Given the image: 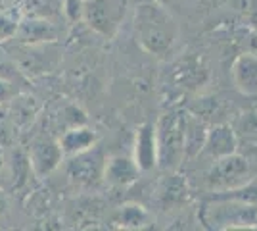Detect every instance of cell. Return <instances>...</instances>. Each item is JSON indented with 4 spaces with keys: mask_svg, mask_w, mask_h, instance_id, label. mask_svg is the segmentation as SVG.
<instances>
[{
    "mask_svg": "<svg viewBox=\"0 0 257 231\" xmlns=\"http://www.w3.org/2000/svg\"><path fill=\"white\" fill-rule=\"evenodd\" d=\"M133 31L137 44L152 56H167L179 43L181 27L171 10L158 0H144L135 8Z\"/></svg>",
    "mask_w": 257,
    "mask_h": 231,
    "instance_id": "obj_1",
    "label": "cell"
},
{
    "mask_svg": "<svg viewBox=\"0 0 257 231\" xmlns=\"http://www.w3.org/2000/svg\"><path fill=\"white\" fill-rule=\"evenodd\" d=\"M202 223L209 229H251L257 227V204L225 193L204 204Z\"/></svg>",
    "mask_w": 257,
    "mask_h": 231,
    "instance_id": "obj_2",
    "label": "cell"
},
{
    "mask_svg": "<svg viewBox=\"0 0 257 231\" xmlns=\"http://www.w3.org/2000/svg\"><path fill=\"white\" fill-rule=\"evenodd\" d=\"M186 112L171 110L163 114L156 123L158 141V166L173 172L186 158V139H184Z\"/></svg>",
    "mask_w": 257,
    "mask_h": 231,
    "instance_id": "obj_3",
    "label": "cell"
},
{
    "mask_svg": "<svg viewBox=\"0 0 257 231\" xmlns=\"http://www.w3.org/2000/svg\"><path fill=\"white\" fill-rule=\"evenodd\" d=\"M0 44L8 50L25 77L46 75L60 66L58 43H22L18 39H10Z\"/></svg>",
    "mask_w": 257,
    "mask_h": 231,
    "instance_id": "obj_4",
    "label": "cell"
},
{
    "mask_svg": "<svg viewBox=\"0 0 257 231\" xmlns=\"http://www.w3.org/2000/svg\"><path fill=\"white\" fill-rule=\"evenodd\" d=\"M249 181H253L251 166L246 156H242L240 152H232L213 160L211 168L205 174L207 187L219 195L246 187Z\"/></svg>",
    "mask_w": 257,
    "mask_h": 231,
    "instance_id": "obj_5",
    "label": "cell"
},
{
    "mask_svg": "<svg viewBox=\"0 0 257 231\" xmlns=\"http://www.w3.org/2000/svg\"><path fill=\"white\" fill-rule=\"evenodd\" d=\"M128 0H83L81 22L104 39H113L127 16Z\"/></svg>",
    "mask_w": 257,
    "mask_h": 231,
    "instance_id": "obj_6",
    "label": "cell"
},
{
    "mask_svg": "<svg viewBox=\"0 0 257 231\" xmlns=\"http://www.w3.org/2000/svg\"><path fill=\"white\" fill-rule=\"evenodd\" d=\"M106 158L96 146L75 156H67V177L79 187H96L104 176Z\"/></svg>",
    "mask_w": 257,
    "mask_h": 231,
    "instance_id": "obj_7",
    "label": "cell"
},
{
    "mask_svg": "<svg viewBox=\"0 0 257 231\" xmlns=\"http://www.w3.org/2000/svg\"><path fill=\"white\" fill-rule=\"evenodd\" d=\"M27 158H29V164H31L35 177H41V179L56 172L60 168V164L65 160L58 139L50 137V135L37 137L29 146V150H27Z\"/></svg>",
    "mask_w": 257,
    "mask_h": 231,
    "instance_id": "obj_8",
    "label": "cell"
},
{
    "mask_svg": "<svg viewBox=\"0 0 257 231\" xmlns=\"http://www.w3.org/2000/svg\"><path fill=\"white\" fill-rule=\"evenodd\" d=\"M64 37V22L41 20V18H20L14 39L22 43H58Z\"/></svg>",
    "mask_w": 257,
    "mask_h": 231,
    "instance_id": "obj_9",
    "label": "cell"
},
{
    "mask_svg": "<svg viewBox=\"0 0 257 231\" xmlns=\"http://www.w3.org/2000/svg\"><path fill=\"white\" fill-rule=\"evenodd\" d=\"M140 172L142 170L135 162L133 156H128V154H113V156L106 158L102 181L109 187H128V185L139 181Z\"/></svg>",
    "mask_w": 257,
    "mask_h": 231,
    "instance_id": "obj_10",
    "label": "cell"
},
{
    "mask_svg": "<svg viewBox=\"0 0 257 231\" xmlns=\"http://www.w3.org/2000/svg\"><path fill=\"white\" fill-rule=\"evenodd\" d=\"M202 152L211 160L238 152V133L234 131V127L228 123H215L207 127Z\"/></svg>",
    "mask_w": 257,
    "mask_h": 231,
    "instance_id": "obj_11",
    "label": "cell"
},
{
    "mask_svg": "<svg viewBox=\"0 0 257 231\" xmlns=\"http://www.w3.org/2000/svg\"><path fill=\"white\" fill-rule=\"evenodd\" d=\"M133 158L142 172H148L158 166V141H156V125L144 123L137 129Z\"/></svg>",
    "mask_w": 257,
    "mask_h": 231,
    "instance_id": "obj_12",
    "label": "cell"
},
{
    "mask_svg": "<svg viewBox=\"0 0 257 231\" xmlns=\"http://www.w3.org/2000/svg\"><path fill=\"white\" fill-rule=\"evenodd\" d=\"M230 75L234 81V87L246 95V97H257V56L251 52L236 56L230 67Z\"/></svg>",
    "mask_w": 257,
    "mask_h": 231,
    "instance_id": "obj_13",
    "label": "cell"
},
{
    "mask_svg": "<svg viewBox=\"0 0 257 231\" xmlns=\"http://www.w3.org/2000/svg\"><path fill=\"white\" fill-rule=\"evenodd\" d=\"M58 143L62 146L64 156H75L79 152H85L88 148L96 146V133L90 129L86 123L73 125L69 129H64L58 137Z\"/></svg>",
    "mask_w": 257,
    "mask_h": 231,
    "instance_id": "obj_14",
    "label": "cell"
},
{
    "mask_svg": "<svg viewBox=\"0 0 257 231\" xmlns=\"http://www.w3.org/2000/svg\"><path fill=\"white\" fill-rule=\"evenodd\" d=\"M18 12L22 18H41L52 22H67L65 0H20Z\"/></svg>",
    "mask_w": 257,
    "mask_h": 231,
    "instance_id": "obj_15",
    "label": "cell"
},
{
    "mask_svg": "<svg viewBox=\"0 0 257 231\" xmlns=\"http://www.w3.org/2000/svg\"><path fill=\"white\" fill-rule=\"evenodd\" d=\"M152 221H154V216L150 214V210L135 202L119 206L117 212L113 214V223L121 229H144V227H150Z\"/></svg>",
    "mask_w": 257,
    "mask_h": 231,
    "instance_id": "obj_16",
    "label": "cell"
},
{
    "mask_svg": "<svg viewBox=\"0 0 257 231\" xmlns=\"http://www.w3.org/2000/svg\"><path fill=\"white\" fill-rule=\"evenodd\" d=\"M0 79L6 83H12V85H20L22 81L27 79L2 44H0Z\"/></svg>",
    "mask_w": 257,
    "mask_h": 231,
    "instance_id": "obj_17",
    "label": "cell"
},
{
    "mask_svg": "<svg viewBox=\"0 0 257 231\" xmlns=\"http://www.w3.org/2000/svg\"><path fill=\"white\" fill-rule=\"evenodd\" d=\"M160 195L165 204L181 202L186 198V185L179 179V176H167V179L160 187Z\"/></svg>",
    "mask_w": 257,
    "mask_h": 231,
    "instance_id": "obj_18",
    "label": "cell"
},
{
    "mask_svg": "<svg viewBox=\"0 0 257 231\" xmlns=\"http://www.w3.org/2000/svg\"><path fill=\"white\" fill-rule=\"evenodd\" d=\"M20 18L22 16L18 10H0V43L14 39Z\"/></svg>",
    "mask_w": 257,
    "mask_h": 231,
    "instance_id": "obj_19",
    "label": "cell"
},
{
    "mask_svg": "<svg viewBox=\"0 0 257 231\" xmlns=\"http://www.w3.org/2000/svg\"><path fill=\"white\" fill-rule=\"evenodd\" d=\"M12 87H14L12 83H6V81H2V79H0V104L12 97V93H14Z\"/></svg>",
    "mask_w": 257,
    "mask_h": 231,
    "instance_id": "obj_20",
    "label": "cell"
},
{
    "mask_svg": "<svg viewBox=\"0 0 257 231\" xmlns=\"http://www.w3.org/2000/svg\"><path fill=\"white\" fill-rule=\"evenodd\" d=\"M10 210V200H8V195L4 189H0V218H4Z\"/></svg>",
    "mask_w": 257,
    "mask_h": 231,
    "instance_id": "obj_21",
    "label": "cell"
},
{
    "mask_svg": "<svg viewBox=\"0 0 257 231\" xmlns=\"http://www.w3.org/2000/svg\"><path fill=\"white\" fill-rule=\"evenodd\" d=\"M6 162H8V156H6L4 148H2V144H0V177H2V172H4V168H6Z\"/></svg>",
    "mask_w": 257,
    "mask_h": 231,
    "instance_id": "obj_22",
    "label": "cell"
},
{
    "mask_svg": "<svg viewBox=\"0 0 257 231\" xmlns=\"http://www.w3.org/2000/svg\"><path fill=\"white\" fill-rule=\"evenodd\" d=\"M158 2H161V4H165V6H169V4H173L175 0H158Z\"/></svg>",
    "mask_w": 257,
    "mask_h": 231,
    "instance_id": "obj_23",
    "label": "cell"
}]
</instances>
